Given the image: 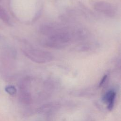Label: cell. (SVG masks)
<instances>
[{
    "instance_id": "5",
    "label": "cell",
    "mask_w": 121,
    "mask_h": 121,
    "mask_svg": "<svg viewBox=\"0 0 121 121\" xmlns=\"http://www.w3.org/2000/svg\"><path fill=\"white\" fill-rule=\"evenodd\" d=\"M0 19L4 23L9 24L10 18L6 10L0 5Z\"/></svg>"
},
{
    "instance_id": "2",
    "label": "cell",
    "mask_w": 121,
    "mask_h": 121,
    "mask_svg": "<svg viewBox=\"0 0 121 121\" xmlns=\"http://www.w3.org/2000/svg\"><path fill=\"white\" fill-rule=\"evenodd\" d=\"M22 52L26 57L36 63H46L52 61L53 59L51 52L32 47H25L22 49Z\"/></svg>"
},
{
    "instance_id": "1",
    "label": "cell",
    "mask_w": 121,
    "mask_h": 121,
    "mask_svg": "<svg viewBox=\"0 0 121 121\" xmlns=\"http://www.w3.org/2000/svg\"><path fill=\"white\" fill-rule=\"evenodd\" d=\"M45 36L44 44L49 47L61 48L68 45L72 39L81 38V29L72 31L67 27L54 24H44L40 28Z\"/></svg>"
},
{
    "instance_id": "6",
    "label": "cell",
    "mask_w": 121,
    "mask_h": 121,
    "mask_svg": "<svg viewBox=\"0 0 121 121\" xmlns=\"http://www.w3.org/2000/svg\"><path fill=\"white\" fill-rule=\"evenodd\" d=\"M7 91L11 95H14L16 92V89L14 86H9L7 87Z\"/></svg>"
},
{
    "instance_id": "8",
    "label": "cell",
    "mask_w": 121,
    "mask_h": 121,
    "mask_svg": "<svg viewBox=\"0 0 121 121\" xmlns=\"http://www.w3.org/2000/svg\"></svg>"
},
{
    "instance_id": "4",
    "label": "cell",
    "mask_w": 121,
    "mask_h": 121,
    "mask_svg": "<svg viewBox=\"0 0 121 121\" xmlns=\"http://www.w3.org/2000/svg\"><path fill=\"white\" fill-rule=\"evenodd\" d=\"M115 96L116 93L115 91L110 90L106 92L102 98V101L108 104L107 108L109 111L112 110L113 107Z\"/></svg>"
},
{
    "instance_id": "7",
    "label": "cell",
    "mask_w": 121,
    "mask_h": 121,
    "mask_svg": "<svg viewBox=\"0 0 121 121\" xmlns=\"http://www.w3.org/2000/svg\"><path fill=\"white\" fill-rule=\"evenodd\" d=\"M107 78V75H105L103 77V78H102V79H101V80L100 82V84H99V86H102L103 85V84L104 83L105 81L106 80Z\"/></svg>"
},
{
    "instance_id": "3",
    "label": "cell",
    "mask_w": 121,
    "mask_h": 121,
    "mask_svg": "<svg viewBox=\"0 0 121 121\" xmlns=\"http://www.w3.org/2000/svg\"><path fill=\"white\" fill-rule=\"evenodd\" d=\"M92 6L97 11L109 17H114L116 13V9L115 6L108 2L95 1L93 2Z\"/></svg>"
}]
</instances>
